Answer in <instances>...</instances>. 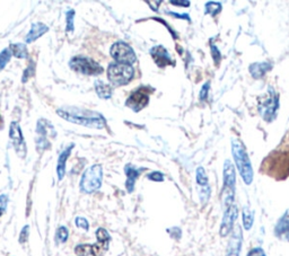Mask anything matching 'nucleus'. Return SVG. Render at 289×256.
<instances>
[{"mask_svg": "<svg viewBox=\"0 0 289 256\" xmlns=\"http://www.w3.org/2000/svg\"><path fill=\"white\" fill-rule=\"evenodd\" d=\"M57 114L70 123L83 125L91 129H103L106 125L105 117L95 111L76 106H64L57 110Z\"/></svg>", "mask_w": 289, "mask_h": 256, "instance_id": "f257e3e1", "label": "nucleus"}, {"mask_svg": "<svg viewBox=\"0 0 289 256\" xmlns=\"http://www.w3.org/2000/svg\"><path fill=\"white\" fill-rule=\"evenodd\" d=\"M232 153L234 157L237 169L242 176L244 183L246 185L252 184L253 182V168H252L249 155L246 153L245 147L240 140L232 141Z\"/></svg>", "mask_w": 289, "mask_h": 256, "instance_id": "f03ea898", "label": "nucleus"}, {"mask_svg": "<svg viewBox=\"0 0 289 256\" xmlns=\"http://www.w3.org/2000/svg\"><path fill=\"white\" fill-rule=\"evenodd\" d=\"M224 184L221 188V201H223L224 209L234 205V195H235V185H236V175L234 165L231 161H226L224 164Z\"/></svg>", "mask_w": 289, "mask_h": 256, "instance_id": "7ed1b4c3", "label": "nucleus"}, {"mask_svg": "<svg viewBox=\"0 0 289 256\" xmlns=\"http://www.w3.org/2000/svg\"><path fill=\"white\" fill-rule=\"evenodd\" d=\"M103 181V168L101 165H93L85 170L80 180V190L84 193H94L99 190Z\"/></svg>", "mask_w": 289, "mask_h": 256, "instance_id": "20e7f679", "label": "nucleus"}, {"mask_svg": "<svg viewBox=\"0 0 289 256\" xmlns=\"http://www.w3.org/2000/svg\"><path fill=\"white\" fill-rule=\"evenodd\" d=\"M133 76H135V70L132 66L113 62L107 68V78L113 86H124L130 83Z\"/></svg>", "mask_w": 289, "mask_h": 256, "instance_id": "39448f33", "label": "nucleus"}, {"mask_svg": "<svg viewBox=\"0 0 289 256\" xmlns=\"http://www.w3.org/2000/svg\"><path fill=\"white\" fill-rule=\"evenodd\" d=\"M279 107V97L278 93L272 87H269L266 97L259 103V112L265 122H272L277 116V111Z\"/></svg>", "mask_w": 289, "mask_h": 256, "instance_id": "423d86ee", "label": "nucleus"}, {"mask_svg": "<svg viewBox=\"0 0 289 256\" xmlns=\"http://www.w3.org/2000/svg\"><path fill=\"white\" fill-rule=\"evenodd\" d=\"M36 138L35 144L38 147L40 151L48 150L51 146V142L49 141V138H55L57 137V131L50 121L46 120V118H40L38 121V125H36Z\"/></svg>", "mask_w": 289, "mask_h": 256, "instance_id": "0eeeda50", "label": "nucleus"}, {"mask_svg": "<svg viewBox=\"0 0 289 256\" xmlns=\"http://www.w3.org/2000/svg\"><path fill=\"white\" fill-rule=\"evenodd\" d=\"M69 67L75 71L86 76H98L103 72L101 65L86 57H73L69 61Z\"/></svg>", "mask_w": 289, "mask_h": 256, "instance_id": "6e6552de", "label": "nucleus"}, {"mask_svg": "<svg viewBox=\"0 0 289 256\" xmlns=\"http://www.w3.org/2000/svg\"><path fill=\"white\" fill-rule=\"evenodd\" d=\"M111 57L117 61V64L131 66L137 61V57L132 47L122 41L116 42L111 47Z\"/></svg>", "mask_w": 289, "mask_h": 256, "instance_id": "1a4fd4ad", "label": "nucleus"}, {"mask_svg": "<svg viewBox=\"0 0 289 256\" xmlns=\"http://www.w3.org/2000/svg\"><path fill=\"white\" fill-rule=\"evenodd\" d=\"M9 138L12 140V144L15 149V153H16L18 157L24 159L26 157L27 148L26 143H25L23 133H22L21 127L17 122H12V123H10Z\"/></svg>", "mask_w": 289, "mask_h": 256, "instance_id": "9d476101", "label": "nucleus"}, {"mask_svg": "<svg viewBox=\"0 0 289 256\" xmlns=\"http://www.w3.org/2000/svg\"><path fill=\"white\" fill-rule=\"evenodd\" d=\"M109 245L110 242H102V240H97V243L92 245H78L75 248V253L77 256H103L109 250Z\"/></svg>", "mask_w": 289, "mask_h": 256, "instance_id": "9b49d317", "label": "nucleus"}, {"mask_svg": "<svg viewBox=\"0 0 289 256\" xmlns=\"http://www.w3.org/2000/svg\"><path fill=\"white\" fill-rule=\"evenodd\" d=\"M148 103H149V94L147 93L146 88L142 87L129 96V98L125 101V105L135 112H139L148 105Z\"/></svg>", "mask_w": 289, "mask_h": 256, "instance_id": "f8f14e48", "label": "nucleus"}, {"mask_svg": "<svg viewBox=\"0 0 289 256\" xmlns=\"http://www.w3.org/2000/svg\"><path fill=\"white\" fill-rule=\"evenodd\" d=\"M237 216H239V209H237L236 205H232L227 209H225L219 232L221 237H227L233 232Z\"/></svg>", "mask_w": 289, "mask_h": 256, "instance_id": "ddd939ff", "label": "nucleus"}, {"mask_svg": "<svg viewBox=\"0 0 289 256\" xmlns=\"http://www.w3.org/2000/svg\"><path fill=\"white\" fill-rule=\"evenodd\" d=\"M150 55L153 58L159 68H165L168 66H174V62L172 60L171 55H169V51L162 46H156L150 49Z\"/></svg>", "mask_w": 289, "mask_h": 256, "instance_id": "4468645a", "label": "nucleus"}, {"mask_svg": "<svg viewBox=\"0 0 289 256\" xmlns=\"http://www.w3.org/2000/svg\"><path fill=\"white\" fill-rule=\"evenodd\" d=\"M241 247H242V229L240 226H236L232 232V237L228 242L226 256H240Z\"/></svg>", "mask_w": 289, "mask_h": 256, "instance_id": "2eb2a0df", "label": "nucleus"}, {"mask_svg": "<svg viewBox=\"0 0 289 256\" xmlns=\"http://www.w3.org/2000/svg\"><path fill=\"white\" fill-rule=\"evenodd\" d=\"M275 235L279 239L289 240V209L281 216L276 224Z\"/></svg>", "mask_w": 289, "mask_h": 256, "instance_id": "dca6fc26", "label": "nucleus"}, {"mask_svg": "<svg viewBox=\"0 0 289 256\" xmlns=\"http://www.w3.org/2000/svg\"><path fill=\"white\" fill-rule=\"evenodd\" d=\"M144 170V168H137L131 164H128L127 166L124 167V173L125 175H127V182H125V187H127V190L129 193L133 192L135 190V184H136V181L138 179L140 174Z\"/></svg>", "mask_w": 289, "mask_h": 256, "instance_id": "f3484780", "label": "nucleus"}, {"mask_svg": "<svg viewBox=\"0 0 289 256\" xmlns=\"http://www.w3.org/2000/svg\"><path fill=\"white\" fill-rule=\"evenodd\" d=\"M49 31V27L43 23H33L31 26V29L27 33V35L25 36V44L33 43L34 41L40 39L41 36L46 34Z\"/></svg>", "mask_w": 289, "mask_h": 256, "instance_id": "a211bd4d", "label": "nucleus"}, {"mask_svg": "<svg viewBox=\"0 0 289 256\" xmlns=\"http://www.w3.org/2000/svg\"><path fill=\"white\" fill-rule=\"evenodd\" d=\"M73 147H75V144L70 143L69 146L67 147L66 149L60 154V156H59V159H58V163H57V174H58L59 181H61L65 177L67 159L69 158V156H70V154H72V150Z\"/></svg>", "mask_w": 289, "mask_h": 256, "instance_id": "6ab92c4d", "label": "nucleus"}, {"mask_svg": "<svg viewBox=\"0 0 289 256\" xmlns=\"http://www.w3.org/2000/svg\"><path fill=\"white\" fill-rule=\"evenodd\" d=\"M272 65L270 62H255L250 66V73L255 79H260L269 70H271Z\"/></svg>", "mask_w": 289, "mask_h": 256, "instance_id": "aec40b11", "label": "nucleus"}, {"mask_svg": "<svg viewBox=\"0 0 289 256\" xmlns=\"http://www.w3.org/2000/svg\"><path fill=\"white\" fill-rule=\"evenodd\" d=\"M94 87H95L96 94H97L99 98L109 99L111 98V96H112V93H113L112 87H111L109 84H105L104 81L96 80L94 84Z\"/></svg>", "mask_w": 289, "mask_h": 256, "instance_id": "412c9836", "label": "nucleus"}, {"mask_svg": "<svg viewBox=\"0 0 289 256\" xmlns=\"http://www.w3.org/2000/svg\"><path fill=\"white\" fill-rule=\"evenodd\" d=\"M9 50L12 52V55L17 59H27L28 50L25 43H12L9 46Z\"/></svg>", "mask_w": 289, "mask_h": 256, "instance_id": "4be33fe9", "label": "nucleus"}, {"mask_svg": "<svg viewBox=\"0 0 289 256\" xmlns=\"http://www.w3.org/2000/svg\"><path fill=\"white\" fill-rule=\"evenodd\" d=\"M242 218H243V225L244 228L246 231H250L253 226V221H254V214L252 211L250 210L249 207H244L243 211H242Z\"/></svg>", "mask_w": 289, "mask_h": 256, "instance_id": "5701e85b", "label": "nucleus"}, {"mask_svg": "<svg viewBox=\"0 0 289 256\" xmlns=\"http://www.w3.org/2000/svg\"><path fill=\"white\" fill-rule=\"evenodd\" d=\"M221 9H223V7L219 2L209 1L206 3V14H209L211 16H216L221 12Z\"/></svg>", "mask_w": 289, "mask_h": 256, "instance_id": "b1692460", "label": "nucleus"}, {"mask_svg": "<svg viewBox=\"0 0 289 256\" xmlns=\"http://www.w3.org/2000/svg\"><path fill=\"white\" fill-rule=\"evenodd\" d=\"M195 181H197L199 187L209 185L208 184V177H207V174L202 167H198L197 168V172H195Z\"/></svg>", "mask_w": 289, "mask_h": 256, "instance_id": "393cba45", "label": "nucleus"}, {"mask_svg": "<svg viewBox=\"0 0 289 256\" xmlns=\"http://www.w3.org/2000/svg\"><path fill=\"white\" fill-rule=\"evenodd\" d=\"M10 59H12V52H10L9 47H6L0 52V71L8 65Z\"/></svg>", "mask_w": 289, "mask_h": 256, "instance_id": "a878e982", "label": "nucleus"}, {"mask_svg": "<svg viewBox=\"0 0 289 256\" xmlns=\"http://www.w3.org/2000/svg\"><path fill=\"white\" fill-rule=\"evenodd\" d=\"M73 20H75V10L69 9L66 13V32H73L75 26H73Z\"/></svg>", "mask_w": 289, "mask_h": 256, "instance_id": "bb28decb", "label": "nucleus"}, {"mask_svg": "<svg viewBox=\"0 0 289 256\" xmlns=\"http://www.w3.org/2000/svg\"><path fill=\"white\" fill-rule=\"evenodd\" d=\"M210 194H211V188H210L209 185L199 187V198H200V201H201L202 205H206V203L208 202Z\"/></svg>", "mask_w": 289, "mask_h": 256, "instance_id": "cd10ccee", "label": "nucleus"}, {"mask_svg": "<svg viewBox=\"0 0 289 256\" xmlns=\"http://www.w3.org/2000/svg\"><path fill=\"white\" fill-rule=\"evenodd\" d=\"M68 236H69L68 229L62 226V227L58 228L57 233H55V239H57L59 243H66L67 239H68Z\"/></svg>", "mask_w": 289, "mask_h": 256, "instance_id": "c85d7f7f", "label": "nucleus"}, {"mask_svg": "<svg viewBox=\"0 0 289 256\" xmlns=\"http://www.w3.org/2000/svg\"><path fill=\"white\" fill-rule=\"evenodd\" d=\"M75 222H76V226L78 228H83L84 231H86V232L88 231V229H90V224H88V221L83 217H77Z\"/></svg>", "mask_w": 289, "mask_h": 256, "instance_id": "c756f323", "label": "nucleus"}, {"mask_svg": "<svg viewBox=\"0 0 289 256\" xmlns=\"http://www.w3.org/2000/svg\"><path fill=\"white\" fill-rule=\"evenodd\" d=\"M34 68H35V65L34 62L31 61L29 62V66L26 68V70H25L24 72V76H23V83H25L29 77H31L32 75H34Z\"/></svg>", "mask_w": 289, "mask_h": 256, "instance_id": "7c9ffc66", "label": "nucleus"}, {"mask_svg": "<svg viewBox=\"0 0 289 256\" xmlns=\"http://www.w3.org/2000/svg\"><path fill=\"white\" fill-rule=\"evenodd\" d=\"M210 90V83L208 81V83H206L205 85H203L201 91H200V101H206L207 97H208V92Z\"/></svg>", "mask_w": 289, "mask_h": 256, "instance_id": "2f4dec72", "label": "nucleus"}, {"mask_svg": "<svg viewBox=\"0 0 289 256\" xmlns=\"http://www.w3.org/2000/svg\"><path fill=\"white\" fill-rule=\"evenodd\" d=\"M211 55H213L215 64H219V61L221 60V53L216 46H211Z\"/></svg>", "mask_w": 289, "mask_h": 256, "instance_id": "473e14b6", "label": "nucleus"}, {"mask_svg": "<svg viewBox=\"0 0 289 256\" xmlns=\"http://www.w3.org/2000/svg\"><path fill=\"white\" fill-rule=\"evenodd\" d=\"M147 179L154 182H163L164 181V175L161 172H153L150 174H148Z\"/></svg>", "mask_w": 289, "mask_h": 256, "instance_id": "72a5a7b5", "label": "nucleus"}, {"mask_svg": "<svg viewBox=\"0 0 289 256\" xmlns=\"http://www.w3.org/2000/svg\"><path fill=\"white\" fill-rule=\"evenodd\" d=\"M28 231H29L28 226H25V227L22 229L20 238H18V240H20L21 244H24L27 240V238H28Z\"/></svg>", "mask_w": 289, "mask_h": 256, "instance_id": "f704fd0d", "label": "nucleus"}, {"mask_svg": "<svg viewBox=\"0 0 289 256\" xmlns=\"http://www.w3.org/2000/svg\"><path fill=\"white\" fill-rule=\"evenodd\" d=\"M246 256H266L265 252L262 250L261 247H254L247 253Z\"/></svg>", "mask_w": 289, "mask_h": 256, "instance_id": "c9c22d12", "label": "nucleus"}, {"mask_svg": "<svg viewBox=\"0 0 289 256\" xmlns=\"http://www.w3.org/2000/svg\"><path fill=\"white\" fill-rule=\"evenodd\" d=\"M168 14L175 18H180V20H187L188 22L191 21L190 17H189V14H177V13H172V12H169Z\"/></svg>", "mask_w": 289, "mask_h": 256, "instance_id": "e433bc0d", "label": "nucleus"}, {"mask_svg": "<svg viewBox=\"0 0 289 256\" xmlns=\"http://www.w3.org/2000/svg\"><path fill=\"white\" fill-rule=\"evenodd\" d=\"M172 5H176V6H180V7H189L190 6V1H179V0H176V1H171Z\"/></svg>", "mask_w": 289, "mask_h": 256, "instance_id": "4c0bfd02", "label": "nucleus"}, {"mask_svg": "<svg viewBox=\"0 0 289 256\" xmlns=\"http://www.w3.org/2000/svg\"><path fill=\"white\" fill-rule=\"evenodd\" d=\"M1 213H2V210H1V209H0V216H1Z\"/></svg>", "mask_w": 289, "mask_h": 256, "instance_id": "58836bf2", "label": "nucleus"}]
</instances>
